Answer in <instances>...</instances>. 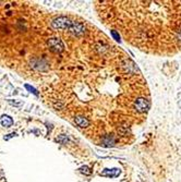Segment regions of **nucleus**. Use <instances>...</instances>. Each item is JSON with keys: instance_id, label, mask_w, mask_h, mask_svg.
Masks as SVG:
<instances>
[{"instance_id": "f257e3e1", "label": "nucleus", "mask_w": 181, "mask_h": 182, "mask_svg": "<svg viewBox=\"0 0 181 182\" xmlns=\"http://www.w3.org/2000/svg\"><path fill=\"white\" fill-rule=\"evenodd\" d=\"M150 107V103L147 102L145 98H139L135 102V108L137 109V111H140V112H144V111H146L147 109Z\"/></svg>"}, {"instance_id": "f03ea898", "label": "nucleus", "mask_w": 181, "mask_h": 182, "mask_svg": "<svg viewBox=\"0 0 181 182\" xmlns=\"http://www.w3.org/2000/svg\"><path fill=\"white\" fill-rule=\"evenodd\" d=\"M119 173H120L119 169H106L100 175L102 176H106V177H117Z\"/></svg>"}, {"instance_id": "7ed1b4c3", "label": "nucleus", "mask_w": 181, "mask_h": 182, "mask_svg": "<svg viewBox=\"0 0 181 182\" xmlns=\"http://www.w3.org/2000/svg\"><path fill=\"white\" fill-rule=\"evenodd\" d=\"M75 123L81 128H86L89 124V121L86 118H84V117H76L75 118Z\"/></svg>"}, {"instance_id": "20e7f679", "label": "nucleus", "mask_w": 181, "mask_h": 182, "mask_svg": "<svg viewBox=\"0 0 181 182\" xmlns=\"http://www.w3.org/2000/svg\"><path fill=\"white\" fill-rule=\"evenodd\" d=\"M12 123H13L12 119L10 118V117H8V116H3V117L1 118V124H2L3 127H10Z\"/></svg>"}, {"instance_id": "39448f33", "label": "nucleus", "mask_w": 181, "mask_h": 182, "mask_svg": "<svg viewBox=\"0 0 181 182\" xmlns=\"http://www.w3.org/2000/svg\"><path fill=\"white\" fill-rule=\"evenodd\" d=\"M110 34H111V36H113L115 40L120 42V36H119V34H118L116 31H110Z\"/></svg>"}, {"instance_id": "423d86ee", "label": "nucleus", "mask_w": 181, "mask_h": 182, "mask_svg": "<svg viewBox=\"0 0 181 182\" xmlns=\"http://www.w3.org/2000/svg\"><path fill=\"white\" fill-rule=\"evenodd\" d=\"M80 170H81V172H82V173H85V175H89V173H91V171H89V168L86 167V166H84V167L80 168Z\"/></svg>"}]
</instances>
